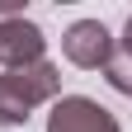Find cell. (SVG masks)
I'll return each mask as SVG.
<instances>
[{
    "label": "cell",
    "mask_w": 132,
    "mask_h": 132,
    "mask_svg": "<svg viewBox=\"0 0 132 132\" xmlns=\"http://www.w3.org/2000/svg\"><path fill=\"white\" fill-rule=\"evenodd\" d=\"M113 52H123V57H132V19H127V28H123V43H113Z\"/></svg>",
    "instance_id": "5b68a950"
},
{
    "label": "cell",
    "mask_w": 132,
    "mask_h": 132,
    "mask_svg": "<svg viewBox=\"0 0 132 132\" xmlns=\"http://www.w3.org/2000/svg\"><path fill=\"white\" fill-rule=\"evenodd\" d=\"M43 28L24 19V14H14V19H0V61H5V71L10 66H33V61H43Z\"/></svg>",
    "instance_id": "277c9868"
},
{
    "label": "cell",
    "mask_w": 132,
    "mask_h": 132,
    "mask_svg": "<svg viewBox=\"0 0 132 132\" xmlns=\"http://www.w3.org/2000/svg\"><path fill=\"white\" fill-rule=\"evenodd\" d=\"M47 132H123L118 118L90 94H61L47 113Z\"/></svg>",
    "instance_id": "7a4b0ae2"
},
{
    "label": "cell",
    "mask_w": 132,
    "mask_h": 132,
    "mask_svg": "<svg viewBox=\"0 0 132 132\" xmlns=\"http://www.w3.org/2000/svg\"><path fill=\"white\" fill-rule=\"evenodd\" d=\"M61 94V71L52 61H33V66H10L0 71V127H19L28 123V113Z\"/></svg>",
    "instance_id": "6da1fadb"
},
{
    "label": "cell",
    "mask_w": 132,
    "mask_h": 132,
    "mask_svg": "<svg viewBox=\"0 0 132 132\" xmlns=\"http://www.w3.org/2000/svg\"><path fill=\"white\" fill-rule=\"evenodd\" d=\"M61 52H66L71 66H80V71H99V66H109V57H113V33L99 19H76L61 33Z\"/></svg>",
    "instance_id": "3957f363"
}]
</instances>
